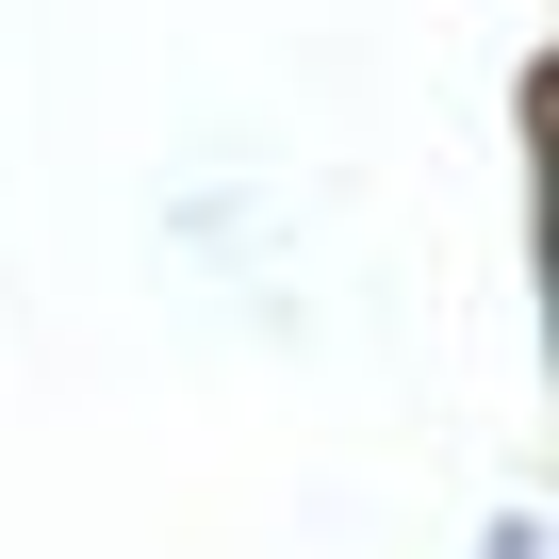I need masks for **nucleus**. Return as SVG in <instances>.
<instances>
[{
    "label": "nucleus",
    "mask_w": 559,
    "mask_h": 559,
    "mask_svg": "<svg viewBox=\"0 0 559 559\" xmlns=\"http://www.w3.org/2000/svg\"><path fill=\"white\" fill-rule=\"evenodd\" d=\"M477 559H543V510H477Z\"/></svg>",
    "instance_id": "f257e3e1"
}]
</instances>
